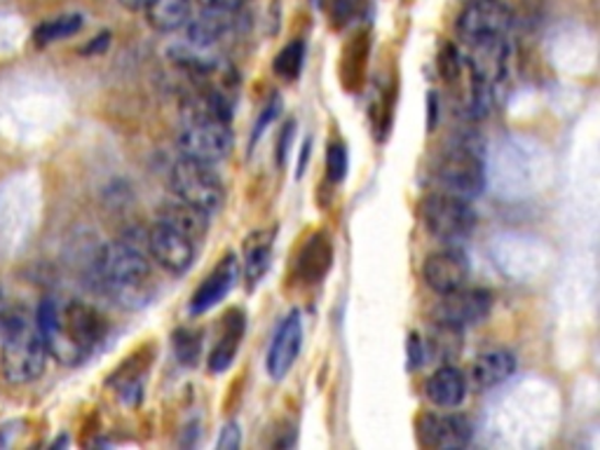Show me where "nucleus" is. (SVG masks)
Masks as SVG:
<instances>
[{"mask_svg":"<svg viewBox=\"0 0 600 450\" xmlns=\"http://www.w3.org/2000/svg\"><path fill=\"white\" fill-rule=\"evenodd\" d=\"M240 443H242L240 425L238 423H228L221 429V437H219V441H216V448H219V450H235V448H240Z\"/></svg>","mask_w":600,"mask_h":450,"instance_id":"c756f323","label":"nucleus"},{"mask_svg":"<svg viewBox=\"0 0 600 450\" xmlns=\"http://www.w3.org/2000/svg\"><path fill=\"white\" fill-rule=\"evenodd\" d=\"M240 277V261L235 254H226L219 263L214 265V270L203 279L191 298V314H205L211 308H216L221 300L235 289Z\"/></svg>","mask_w":600,"mask_h":450,"instance_id":"2eb2a0df","label":"nucleus"},{"mask_svg":"<svg viewBox=\"0 0 600 450\" xmlns=\"http://www.w3.org/2000/svg\"><path fill=\"white\" fill-rule=\"evenodd\" d=\"M203 8H223V10H242L249 0H197Z\"/></svg>","mask_w":600,"mask_h":450,"instance_id":"72a5a7b5","label":"nucleus"},{"mask_svg":"<svg viewBox=\"0 0 600 450\" xmlns=\"http://www.w3.org/2000/svg\"><path fill=\"white\" fill-rule=\"evenodd\" d=\"M328 265H331V242L324 235H314V240L303 252V258H300L298 268L308 279L316 281L324 277Z\"/></svg>","mask_w":600,"mask_h":450,"instance_id":"393cba45","label":"nucleus"},{"mask_svg":"<svg viewBox=\"0 0 600 450\" xmlns=\"http://www.w3.org/2000/svg\"><path fill=\"white\" fill-rule=\"evenodd\" d=\"M146 252L164 273L174 277L186 275L197 258V242L181 235L164 223H155L146 235Z\"/></svg>","mask_w":600,"mask_h":450,"instance_id":"9b49d317","label":"nucleus"},{"mask_svg":"<svg viewBox=\"0 0 600 450\" xmlns=\"http://www.w3.org/2000/svg\"><path fill=\"white\" fill-rule=\"evenodd\" d=\"M170 183L176 199L207 214L219 211L226 199L223 181L211 170V164L197 162L191 158H181L178 162H174L170 172Z\"/></svg>","mask_w":600,"mask_h":450,"instance_id":"423d86ee","label":"nucleus"},{"mask_svg":"<svg viewBox=\"0 0 600 450\" xmlns=\"http://www.w3.org/2000/svg\"><path fill=\"white\" fill-rule=\"evenodd\" d=\"M420 221L431 238L458 246L476 230V211L470 199L443 191L427 193L420 203Z\"/></svg>","mask_w":600,"mask_h":450,"instance_id":"39448f33","label":"nucleus"},{"mask_svg":"<svg viewBox=\"0 0 600 450\" xmlns=\"http://www.w3.org/2000/svg\"><path fill=\"white\" fill-rule=\"evenodd\" d=\"M514 49L509 36L505 38H486L464 45V69L474 80L486 82L493 90L509 78Z\"/></svg>","mask_w":600,"mask_h":450,"instance_id":"1a4fd4ad","label":"nucleus"},{"mask_svg":"<svg viewBox=\"0 0 600 450\" xmlns=\"http://www.w3.org/2000/svg\"><path fill=\"white\" fill-rule=\"evenodd\" d=\"M277 228L256 230L242 242V261L240 273L246 279L249 287L261 285V279L268 275L270 261H273V244H275Z\"/></svg>","mask_w":600,"mask_h":450,"instance_id":"f3484780","label":"nucleus"},{"mask_svg":"<svg viewBox=\"0 0 600 450\" xmlns=\"http://www.w3.org/2000/svg\"><path fill=\"white\" fill-rule=\"evenodd\" d=\"M232 148H235V137H232L228 123H183L178 135V150L183 158L214 166L228 160Z\"/></svg>","mask_w":600,"mask_h":450,"instance_id":"6e6552de","label":"nucleus"},{"mask_svg":"<svg viewBox=\"0 0 600 450\" xmlns=\"http://www.w3.org/2000/svg\"><path fill=\"white\" fill-rule=\"evenodd\" d=\"M36 324L47 353L69 366L85 361L108 333L106 316L80 300L64 305L57 300H43L36 312Z\"/></svg>","mask_w":600,"mask_h":450,"instance_id":"f257e3e1","label":"nucleus"},{"mask_svg":"<svg viewBox=\"0 0 600 450\" xmlns=\"http://www.w3.org/2000/svg\"><path fill=\"white\" fill-rule=\"evenodd\" d=\"M293 137H296V123L289 120L285 127H281V135L277 139V153H275L277 166H285L287 155H289V148L293 143Z\"/></svg>","mask_w":600,"mask_h":450,"instance_id":"c85d7f7f","label":"nucleus"},{"mask_svg":"<svg viewBox=\"0 0 600 450\" xmlns=\"http://www.w3.org/2000/svg\"><path fill=\"white\" fill-rule=\"evenodd\" d=\"M303 61H305V43L291 41L277 53L273 61V71L285 82H293L300 78V71H303Z\"/></svg>","mask_w":600,"mask_h":450,"instance_id":"a878e982","label":"nucleus"},{"mask_svg":"<svg viewBox=\"0 0 600 450\" xmlns=\"http://www.w3.org/2000/svg\"><path fill=\"white\" fill-rule=\"evenodd\" d=\"M244 26L240 10H223V8H203L191 16L186 24V38L214 47L216 43L226 41L232 33H238Z\"/></svg>","mask_w":600,"mask_h":450,"instance_id":"dca6fc26","label":"nucleus"},{"mask_svg":"<svg viewBox=\"0 0 600 450\" xmlns=\"http://www.w3.org/2000/svg\"><path fill=\"white\" fill-rule=\"evenodd\" d=\"M429 176L443 193L474 199L486 188L481 143L476 137L458 135L450 139L429 164Z\"/></svg>","mask_w":600,"mask_h":450,"instance_id":"20e7f679","label":"nucleus"},{"mask_svg":"<svg viewBox=\"0 0 600 450\" xmlns=\"http://www.w3.org/2000/svg\"><path fill=\"white\" fill-rule=\"evenodd\" d=\"M466 376L453 364H443L425 382V396L439 408L453 411L466 399Z\"/></svg>","mask_w":600,"mask_h":450,"instance_id":"6ab92c4d","label":"nucleus"},{"mask_svg":"<svg viewBox=\"0 0 600 450\" xmlns=\"http://www.w3.org/2000/svg\"><path fill=\"white\" fill-rule=\"evenodd\" d=\"M408 357H411V364H408L411 369H420L425 361V347L418 333H413V336L408 338Z\"/></svg>","mask_w":600,"mask_h":450,"instance_id":"473e14b6","label":"nucleus"},{"mask_svg":"<svg viewBox=\"0 0 600 450\" xmlns=\"http://www.w3.org/2000/svg\"><path fill=\"white\" fill-rule=\"evenodd\" d=\"M223 326H226V331L221 333L219 341H216L214 349L209 353V359H207L211 373H223L230 369L232 361H235L240 343L244 338V328H246L244 314L240 310L228 312Z\"/></svg>","mask_w":600,"mask_h":450,"instance_id":"412c9836","label":"nucleus"},{"mask_svg":"<svg viewBox=\"0 0 600 450\" xmlns=\"http://www.w3.org/2000/svg\"><path fill=\"white\" fill-rule=\"evenodd\" d=\"M460 336H462V331L435 322V324H431L429 336L423 341L425 359L450 364L460 355V349H462V338Z\"/></svg>","mask_w":600,"mask_h":450,"instance_id":"5701e85b","label":"nucleus"},{"mask_svg":"<svg viewBox=\"0 0 600 450\" xmlns=\"http://www.w3.org/2000/svg\"><path fill=\"white\" fill-rule=\"evenodd\" d=\"M153 0H120V5L131 10V12H139V10H146Z\"/></svg>","mask_w":600,"mask_h":450,"instance_id":"c9c22d12","label":"nucleus"},{"mask_svg":"<svg viewBox=\"0 0 600 450\" xmlns=\"http://www.w3.org/2000/svg\"><path fill=\"white\" fill-rule=\"evenodd\" d=\"M491 310H493V293L488 289L462 287L453 293L441 296L431 314H435V322L464 331L486 322Z\"/></svg>","mask_w":600,"mask_h":450,"instance_id":"9d476101","label":"nucleus"},{"mask_svg":"<svg viewBox=\"0 0 600 450\" xmlns=\"http://www.w3.org/2000/svg\"><path fill=\"white\" fill-rule=\"evenodd\" d=\"M143 12L150 28L158 33H176L191 22L193 5L191 0H153Z\"/></svg>","mask_w":600,"mask_h":450,"instance_id":"4be33fe9","label":"nucleus"},{"mask_svg":"<svg viewBox=\"0 0 600 450\" xmlns=\"http://www.w3.org/2000/svg\"><path fill=\"white\" fill-rule=\"evenodd\" d=\"M418 437L427 448L458 450L472 443L474 425L462 413H425L418 420Z\"/></svg>","mask_w":600,"mask_h":450,"instance_id":"ddd939ff","label":"nucleus"},{"mask_svg":"<svg viewBox=\"0 0 600 450\" xmlns=\"http://www.w3.org/2000/svg\"><path fill=\"white\" fill-rule=\"evenodd\" d=\"M514 22L516 16L503 0H466L458 14L455 33L462 45L486 38H505L511 33Z\"/></svg>","mask_w":600,"mask_h":450,"instance_id":"0eeeda50","label":"nucleus"},{"mask_svg":"<svg viewBox=\"0 0 600 450\" xmlns=\"http://www.w3.org/2000/svg\"><path fill=\"white\" fill-rule=\"evenodd\" d=\"M94 275L99 287L120 305L146 303L148 285L153 270H150V256L137 242L118 240L108 242L94 261Z\"/></svg>","mask_w":600,"mask_h":450,"instance_id":"f03ea898","label":"nucleus"},{"mask_svg":"<svg viewBox=\"0 0 600 450\" xmlns=\"http://www.w3.org/2000/svg\"><path fill=\"white\" fill-rule=\"evenodd\" d=\"M281 111V102H279V99H273V102L268 104V106H265V111L261 113V118H258V123H256V127H254V141L263 135V129L265 127H268L275 118H277V113Z\"/></svg>","mask_w":600,"mask_h":450,"instance_id":"2f4dec72","label":"nucleus"},{"mask_svg":"<svg viewBox=\"0 0 600 450\" xmlns=\"http://www.w3.org/2000/svg\"><path fill=\"white\" fill-rule=\"evenodd\" d=\"M158 223L170 226L172 230L181 232V235L191 238L193 242H199L209 232V214L176 199V203H166L160 207Z\"/></svg>","mask_w":600,"mask_h":450,"instance_id":"aec40b11","label":"nucleus"},{"mask_svg":"<svg viewBox=\"0 0 600 450\" xmlns=\"http://www.w3.org/2000/svg\"><path fill=\"white\" fill-rule=\"evenodd\" d=\"M0 336H3L0 364H3L5 378L16 385L38 380L49 353L38 331L36 314L31 316L24 308L0 312Z\"/></svg>","mask_w":600,"mask_h":450,"instance_id":"7ed1b4c3","label":"nucleus"},{"mask_svg":"<svg viewBox=\"0 0 600 450\" xmlns=\"http://www.w3.org/2000/svg\"><path fill=\"white\" fill-rule=\"evenodd\" d=\"M174 355L183 366H195L203 357V336L195 328H176L172 336Z\"/></svg>","mask_w":600,"mask_h":450,"instance_id":"bb28decb","label":"nucleus"},{"mask_svg":"<svg viewBox=\"0 0 600 450\" xmlns=\"http://www.w3.org/2000/svg\"><path fill=\"white\" fill-rule=\"evenodd\" d=\"M108 41H111V33H102V36H96L85 49H82V55H102L108 47Z\"/></svg>","mask_w":600,"mask_h":450,"instance_id":"f704fd0d","label":"nucleus"},{"mask_svg":"<svg viewBox=\"0 0 600 450\" xmlns=\"http://www.w3.org/2000/svg\"><path fill=\"white\" fill-rule=\"evenodd\" d=\"M82 24H85V20H82V14H78V12L59 14V16H53V20L38 24L36 31H33V41H36L38 47L53 45L64 38L76 36V33L82 28Z\"/></svg>","mask_w":600,"mask_h":450,"instance_id":"b1692460","label":"nucleus"},{"mask_svg":"<svg viewBox=\"0 0 600 450\" xmlns=\"http://www.w3.org/2000/svg\"><path fill=\"white\" fill-rule=\"evenodd\" d=\"M361 3L364 0H336V3H333V16H336V22L341 20V24H345L359 12Z\"/></svg>","mask_w":600,"mask_h":450,"instance_id":"7c9ffc66","label":"nucleus"},{"mask_svg":"<svg viewBox=\"0 0 600 450\" xmlns=\"http://www.w3.org/2000/svg\"><path fill=\"white\" fill-rule=\"evenodd\" d=\"M300 347H303V314L291 310L277 326L268 349V359H265V369H268L273 380L279 382L289 376L300 355Z\"/></svg>","mask_w":600,"mask_h":450,"instance_id":"4468645a","label":"nucleus"},{"mask_svg":"<svg viewBox=\"0 0 600 450\" xmlns=\"http://www.w3.org/2000/svg\"><path fill=\"white\" fill-rule=\"evenodd\" d=\"M347 148L343 141H331L328 150H326V174L333 183H341L347 174Z\"/></svg>","mask_w":600,"mask_h":450,"instance_id":"cd10ccee","label":"nucleus"},{"mask_svg":"<svg viewBox=\"0 0 600 450\" xmlns=\"http://www.w3.org/2000/svg\"><path fill=\"white\" fill-rule=\"evenodd\" d=\"M470 277H472V263L458 246H448V249H441V252H435L431 256H427L423 265L425 285L439 296L453 293L466 287L470 285Z\"/></svg>","mask_w":600,"mask_h":450,"instance_id":"f8f14e48","label":"nucleus"},{"mask_svg":"<svg viewBox=\"0 0 600 450\" xmlns=\"http://www.w3.org/2000/svg\"><path fill=\"white\" fill-rule=\"evenodd\" d=\"M516 373V357L509 349H488L474 359L470 369V385L476 392H486L503 385Z\"/></svg>","mask_w":600,"mask_h":450,"instance_id":"a211bd4d","label":"nucleus"}]
</instances>
